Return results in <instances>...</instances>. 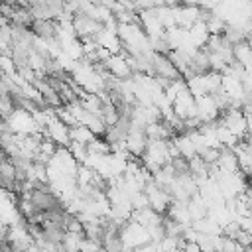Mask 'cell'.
I'll use <instances>...</instances> for the list:
<instances>
[{
	"label": "cell",
	"instance_id": "cell-1",
	"mask_svg": "<svg viewBox=\"0 0 252 252\" xmlns=\"http://www.w3.org/2000/svg\"><path fill=\"white\" fill-rule=\"evenodd\" d=\"M32 32L37 39H57L59 35V22L57 20H37L32 24Z\"/></svg>",
	"mask_w": 252,
	"mask_h": 252
},
{
	"label": "cell",
	"instance_id": "cell-2",
	"mask_svg": "<svg viewBox=\"0 0 252 252\" xmlns=\"http://www.w3.org/2000/svg\"><path fill=\"white\" fill-rule=\"evenodd\" d=\"M179 252H203V250H201V246H199L197 242H185V244L179 248Z\"/></svg>",
	"mask_w": 252,
	"mask_h": 252
}]
</instances>
